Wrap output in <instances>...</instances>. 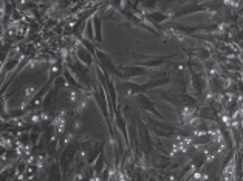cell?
I'll return each instance as SVG.
<instances>
[{
    "instance_id": "6da1fadb",
    "label": "cell",
    "mask_w": 243,
    "mask_h": 181,
    "mask_svg": "<svg viewBox=\"0 0 243 181\" xmlns=\"http://www.w3.org/2000/svg\"><path fill=\"white\" fill-rule=\"evenodd\" d=\"M78 54H79V57H82V60H84L85 64H91V57H90V54H88L84 48H79Z\"/></svg>"
}]
</instances>
